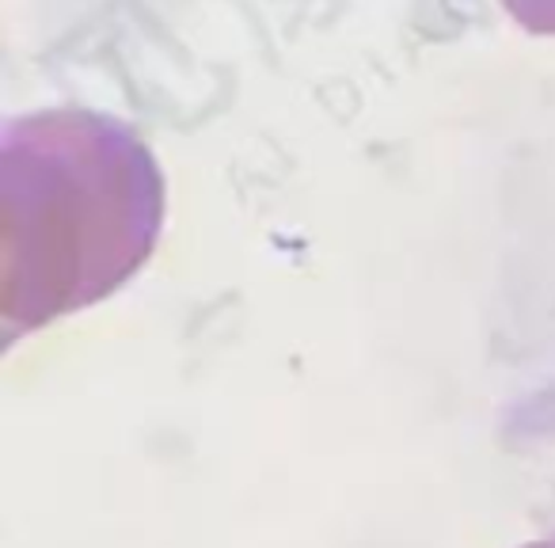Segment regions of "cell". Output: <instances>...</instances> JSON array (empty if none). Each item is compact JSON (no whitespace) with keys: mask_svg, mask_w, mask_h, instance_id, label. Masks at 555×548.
Returning a JSON list of instances; mask_svg holds the SVG:
<instances>
[{"mask_svg":"<svg viewBox=\"0 0 555 548\" xmlns=\"http://www.w3.org/2000/svg\"><path fill=\"white\" fill-rule=\"evenodd\" d=\"M160 221V164L133 126L85 107L12 123L0 156L4 332L115 294L153 255Z\"/></svg>","mask_w":555,"mask_h":548,"instance_id":"cell-1","label":"cell"},{"mask_svg":"<svg viewBox=\"0 0 555 548\" xmlns=\"http://www.w3.org/2000/svg\"><path fill=\"white\" fill-rule=\"evenodd\" d=\"M499 4L529 35H555V0H499Z\"/></svg>","mask_w":555,"mask_h":548,"instance_id":"cell-2","label":"cell"},{"mask_svg":"<svg viewBox=\"0 0 555 548\" xmlns=\"http://www.w3.org/2000/svg\"><path fill=\"white\" fill-rule=\"evenodd\" d=\"M525 548H555V537H540V540H532V545H525Z\"/></svg>","mask_w":555,"mask_h":548,"instance_id":"cell-3","label":"cell"}]
</instances>
